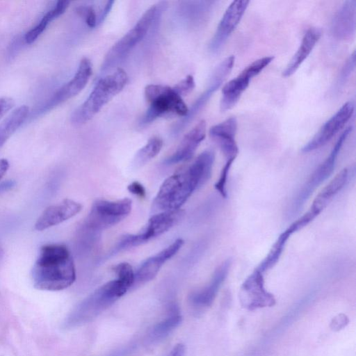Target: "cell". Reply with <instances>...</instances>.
Returning a JSON list of instances; mask_svg holds the SVG:
<instances>
[{
  "label": "cell",
  "instance_id": "ffe728a7",
  "mask_svg": "<svg viewBox=\"0 0 356 356\" xmlns=\"http://www.w3.org/2000/svg\"><path fill=\"white\" fill-rule=\"evenodd\" d=\"M206 130V122L202 120L184 135L177 149L165 159V163L167 165H173L191 159L204 139Z\"/></svg>",
  "mask_w": 356,
  "mask_h": 356
},
{
  "label": "cell",
  "instance_id": "2e32d148",
  "mask_svg": "<svg viewBox=\"0 0 356 356\" xmlns=\"http://www.w3.org/2000/svg\"><path fill=\"white\" fill-rule=\"evenodd\" d=\"M183 244L184 240L177 238L165 249L145 259L135 272L132 287L138 286L152 280L162 266L177 254Z\"/></svg>",
  "mask_w": 356,
  "mask_h": 356
},
{
  "label": "cell",
  "instance_id": "5bb4252c",
  "mask_svg": "<svg viewBox=\"0 0 356 356\" xmlns=\"http://www.w3.org/2000/svg\"><path fill=\"white\" fill-rule=\"evenodd\" d=\"M92 71L90 60L87 58L81 59L73 77L51 97L41 108V111H49L77 95L87 85Z\"/></svg>",
  "mask_w": 356,
  "mask_h": 356
},
{
  "label": "cell",
  "instance_id": "603a6c76",
  "mask_svg": "<svg viewBox=\"0 0 356 356\" xmlns=\"http://www.w3.org/2000/svg\"><path fill=\"white\" fill-rule=\"evenodd\" d=\"M321 35V30L316 27H312L306 31L296 54L282 72L284 77H289L296 72L312 51Z\"/></svg>",
  "mask_w": 356,
  "mask_h": 356
},
{
  "label": "cell",
  "instance_id": "6da1fadb",
  "mask_svg": "<svg viewBox=\"0 0 356 356\" xmlns=\"http://www.w3.org/2000/svg\"><path fill=\"white\" fill-rule=\"evenodd\" d=\"M214 160V152L207 149L187 168L165 179L152 202L154 214L181 209L193 192L210 179Z\"/></svg>",
  "mask_w": 356,
  "mask_h": 356
},
{
  "label": "cell",
  "instance_id": "3957f363",
  "mask_svg": "<svg viewBox=\"0 0 356 356\" xmlns=\"http://www.w3.org/2000/svg\"><path fill=\"white\" fill-rule=\"evenodd\" d=\"M166 7L159 2L149 8L135 25L120 38L108 51L100 68V74L113 70L120 64L133 49L147 35L153 24L157 22Z\"/></svg>",
  "mask_w": 356,
  "mask_h": 356
},
{
  "label": "cell",
  "instance_id": "f546056e",
  "mask_svg": "<svg viewBox=\"0 0 356 356\" xmlns=\"http://www.w3.org/2000/svg\"><path fill=\"white\" fill-rule=\"evenodd\" d=\"M234 160H226L225 164L221 170L220 177L218 181L215 184L216 190L220 194V195L226 198L227 197V181L228 175Z\"/></svg>",
  "mask_w": 356,
  "mask_h": 356
},
{
  "label": "cell",
  "instance_id": "cb8c5ba5",
  "mask_svg": "<svg viewBox=\"0 0 356 356\" xmlns=\"http://www.w3.org/2000/svg\"><path fill=\"white\" fill-rule=\"evenodd\" d=\"M168 315L156 323L149 332V339L152 342L166 338L181 323L182 316L179 308L175 303L169 305Z\"/></svg>",
  "mask_w": 356,
  "mask_h": 356
},
{
  "label": "cell",
  "instance_id": "5b68a950",
  "mask_svg": "<svg viewBox=\"0 0 356 356\" xmlns=\"http://www.w3.org/2000/svg\"><path fill=\"white\" fill-rule=\"evenodd\" d=\"M131 288L130 284L118 277L106 282L77 306L72 312L69 323L77 325L92 321Z\"/></svg>",
  "mask_w": 356,
  "mask_h": 356
},
{
  "label": "cell",
  "instance_id": "8d00e7d4",
  "mask_svg": "<svg viewBox=\"0 0 356 356\" xmlns=\"http://www.w3.org/2000/svg\"><path fill=\"white\" fill-rule=\"evenodd\" d=\"M185 353V346L181 343H179L173 347L168 356H184Z\"/></svg>",
  "mask_w": 356,
  "mask_h": 356
},
{
  "label": "cell",
  "instance_id": "8992f818",
  "mask_svg": "<svg viewBox=\"0 0 356 356\" xmlns=\"http://www.w3.org/2000/svg\"><path fill=\"white\" fill-rule=\"evenodd\" d=\"M145 97L149 106L140 118V126H145L168 113L184 117L188 111L182 97L172 87L160 84H150L145 88Z\"/></svg>",
  "mask_w": 356,
  "mask_h": 356
},
{
  "label": "cell",
  "instance_id": "4dcf8cb0",
  "mask_svg": "<svg viewBox=\"0 0 356 356\" xmlns=\"http://www.w3.org/2000/svg\"><path fill=\"white\" fill-rule=\"evenodd\" d=\"M114 271L118 278L127 282L131 285L132 288L134 282L135 272L129 263L122 262L118 264L114 267Z\"/></svg>",
  "mask_w": 356,
  "mask_h": 356
},
{
  "label": "cell",
  "instance_id": "d590c367",
  "mask_svg": "<svg viewBox=\"0 0 356 356\" xmlns=\"http://www.w3.org/2000/svg\"><path fill=\"white\" fill-rule=\"evenodd\" d=\"M14 101L7 97L0 98V120L13 107Z\"/></svg>",
  "mask_w": 356,
  "mask_h": 356
},
{
  "label": "cell",
  "instance_id": "44dd1931",
  "mask_svg": "<svg viewBox=\"0 0 356 356\" xmlns=\"http://www.w3.org/2000/svg\"><path fill=\"white\" fill-rule=\"evenodd\" d=\"M356 1L347 0L334 14L331 22V33L339 40L353 38L355 33Z\"/></svg>",
  "mask_w": 356,
  "mask_h": 356
},
{
  "label": "cell",
  "instance_id": "d6a6232c",
  "mask_svg": "<svg viewBox=\"0 0 356 356\" xmlns=\"http://www.w3.org/2000/svg\"><path fill=\"white\" fill-rule=\"evenodd\" d=\"M195 83L193 76L188 75L176 83L172 88L174 90L182 97L190 93L195 88Z\"/></svg>",
  "mask_w": 356,
  "mask_h": 356
},
{
  "label": "cell",
  "instance_id": "836d02e7",
  "mask_svg": "<svg viewBox=\"0 0 356 356\" xmlns=\"http://www.w3.org/2000/svg\"><path fill=\"white\" fill-rule=\"evenodd\" d=\"M349 322L348 316L340 314L334 317L330 323V328L334 331H339L345 327Z\"/></svg>",
  "mask_w": 356,
  "mask_h": 356
},
{
  "label": "cell",
  "instance_id": "9a60e30c",
  "mask_svg": "<svg viewBox=\"0 0 356 356\" xmlns=\"http://www.w3.org/2000/svg\"><path fill=\"white\" fill-rule=\"evenodd\" d=\"M249 3L246 0H237L227 7L209 42V49L211 53L216 54L222 49L241 21Z\"/></svg>",
  "mask_w": 356,
  "mask_h": 356
},
{
  "label": "cell",
  "instance_id": "83f0119b",
  "mask_svg": "<svg viewBox=\"0 0 356 356\" xmlns=\"http://www.w3.org/2000/svg\"><path fill=\"white\" fill-rule=\"evenodd\" d=\"M163 147V140L158 136L150 138L146 144L138 150L134 156L133 164L136 168H140L154 158Z\"/></svg>",
  "mask_w": 356,
  "mask_h": 356
},
{
  "label": "cell",
  "instance_id": "7402d4cb",
  "mask_svg": "<svg viewBox=\"0 0 356 356\" xmlns=\"http://www.w3.org/2000/svg\"><path fill=\"white\" fill-rule=\"evenodd\" d=\"M348 179V170L343 168L318 193L310 209L305 214L311 221L315 219L330 202L346 186Z\"/></svg>",
  "mask_w": 356,
  "mask_h": 356
},
{
  "label": "cell",
  "instance_id": "e575fe53",
  "mask_svg": "<svg viewBox=\"0 0 356 356\" xmlns=\"http://www.w3.org/2000/svg\"><path fill=\"white\" fill-rule=\"evenodd\" d=\"M127 190L140 198H144L146 195V191L144 186L137 181H134L129 184Z\"/></svg>",
  "mask_w": 356,
  "mask_h": 356
},
{
  "label": "cell",
  "instance_id": "4fadbf2b",
  "mask_svg": "<svg viewBox=\"0 0 356 356\" xmlns=\"http://www.w3.org/2000/svg\"><path fill=\"white\" fill-rule=\"evenodd\" d=\"M354 109L353 102L350 101L344 104L302 147V152L309 153L326 145L350 120Z\"/></svg>",
  "mask_w": 356,
  "mask_h": 356
},
{
  "label": "cell",
  "instance_id": "9c48e42d",
  "mask_svg": "<svg viewBox=\"0 0 356 356\" xmlns=\"http://www.w3.org/2000/svg\"><path fill=\"white\" fill-rule=\"evenodd\" d=\"M181 209L153 214L142 230L137 234H127L120 238L112 253L138 246L156 238L172 227L181 218Z\"/></svg>",
  "mask_w": 356,
  "mask_h": 356
},
{
  "label": "cell",
  "instance_id": "7a4b0ae2",
  "mask_svg": "<svg viewBox=\"0 0 356 356\" xmlns=\"http://www.w3.org/2000/svg\"><path fill=\"white\" fill-rule=\"evenodd\" d=\"M31 277L35 289L60 291L76 280L73 258L63 244H46L41 247L33 265Z\"/></svg>",
  "mask_w": 356,
  "mask_h": 356
},
{
  "label": "cell",
  "instance_id": "30bf717a",
  "mask_svg": "<svg viewBox=\"0 0 356 356\" xmlns=\"http://www.w3.org/2000/svg\"><path fill=\"white\" fill-rule=\"evenodd\" d=\"M234 64V56H230L222 60L214 69L209 83L205 90L198 97L188 108V113L172 128V134L178 135L193 120L204 107L213 93L220 88L225 78L229 75Z\"/></svg>",
  "mask_w": 356,
  "mask_h": 356
},
{
  "label": "cell",
  "instance_id": "52a82bcc",
  "mask_svg": "<svg viewBox=\"0 0 356 356\" xmlns=\"http://www.w3.org/2000/svg\"><path fill=\"white\" fill-rule=\"evenodd\" d=\"M352 128V127H348L343 131L330 154L317 167L299 190L289 209V216H293L294 214L299 212L314 191L332 175L335 168L337 156L347 137L351 133Z\"/></svg>",
  "mask_w": 356,
  "mask_h": 356
},
{
  "label": "cell",
  "instance_id": "e0dca14e",
  "mask_svg": "<svg viewBox=\"0 0 356 356\" xmlns=\"http://www.w3.org/2000/svg\"><path fill=\"white\" fill-rule=\"evenodd\" d=\"M231 266L232 260L229 259L222 262L214 271L208 284L192 293L189 297V301L192 306L201 309L212 305L219 289L229 274Z\"/></svg>",
  "mask_w": 356,
  "mask_h": 356
},
{
  "label": "cell",
  "instance_id": "4316f807",
  "mask_svg": "<svg viewBox=\"0 0 356 356\" xmlns=\"http://www.w3.org/2000/svg\"><path fill=\"white\" fill-rule=\"evenodd\" d=\"M70 3V1L64 0L57 1L55 6L42 17L40 22L25 34V42L27 44H31L35 41L44 31L50 22L58 17L65 12Z\"/></svg>",
  "mask_w": 356,
  "mask_h": 356
},
{
  "label": "cell",
  "instance_id": "1f68e13d",
  "mask_svg": "<svg viewBox=\"0 0 356 356\" xmlns=\"http://www.w3.org/2000/svg\"><path fill=\"white\" fill-rule=\"evenodd\" d=\"M76 11L84 18L86 24L89 27L94 28L99 24L98 16L92 6H79Z\"/></svg>",
  "mask_w": 356,
  "mask_h": 356
},
{
  "label": "cell",
  "instance_id": "8fae6325",
  "mask_svg": "<svg viewBox=\"0 0 356 356\" xmlns=\"http://www.w3.org/2000/svg\"><path fill=\"white\" fill-rule=\"evenodd\" d=\"M274 59L273 56L259 58L247 66L237 76L227 82L222 89L220 111L231 109L239 100L251 79L259 74Z\"/></svg>",
  "mask_w": 356,
  "mask_h": 356
},
{
  "label": "cell",
  "instance_id": "7c38bea8",
  "mask_svg": "<svg viewBox=\"0 0 356 356\" xmlns=\"http://www.w3.org/2000/svg\"><path fill=\"white\" fill-rule=\"evenodd\" d=\"M238 298L241 306L248 310L270 307L276 302L273 294L265 288L264 273L257 268L242 283Z\"/></svg>",
  "mask_w": 356,
  "mask_h": 356
},
{
  "label": "cell",
  "instance_id": "d6986e66",
  "mask_svg": "<svg viewBox=\"0 0 356 356\" xmlns=\"http://www.w3.org/2000/svg\"><path fill=\"white\" fill-rule=\"evenodd\" d=\"M237 129L236 118L231 117L209 129V136L218 145L226 160H235L238 148L235 140Z\"/></svg>",
  "mask_w": 356,
  "mask_h": 356
},
{
  "label": "cell",
  "instance_id": "ac0fdd59",
  "mask_svg": "<svg viewBox=\"0 0 356 356\" xmlns=\"http://www.w3.org/2000/svg\"><path fill=\"white\" fill-rule=\"evenodd\" d=\"M81 209L82 205L79 202L64 199L46 208L37 219L34 228L38 231L47 229L74 217Z\"/></svg>",
  "mask_w": 356,
  "mask_h": 356
},
{
  "label": "cell",
  "instance_id": "484cf974",
  "mask_svg": "<svg viewBox=\"0 0 356 356\" xmlns=\"http://www.w3.org/2000/svg\"><path fill=\"white\" fill-rule=\"evenodd\" d=\"M29 114V107L26 105L21 106L14 110L0 124V147L14 132L22 124Z\"/></svg>",
  "mask_w": 356,
  "mask_h": 356
},
{
  "label": "cell",
  "instance_id": "74e56055",
  "mask_svg": "<svg viewBox=\"0 0 356 356\" xmlns=\"http://www.w3.org/2000/svg\"><path fill=\"white\" fill-rule=\"evenodd\" d=\"M9 168V162L6 159H0V181Z\"/></svg>",
  "mask_w": 356,
  "mask_h": 356
},
{
  "label": "cell",
  "instance_id": "d4e9b609",
  "mask_svg": "<svg viewBox=\"0 0 356 356\" xmlns=\"http://www.w3.org/2000/svg\"><path fill=\"white\" fill-rule=\"evenodd\" d=\"M299 230L295 222L282 232L271 247L266 257L256 268L264 274L271 269L279 261L287 241L291 236Z\"/></svg>",
  "mask_w": 356,
  "mask_h": 356
},
{
  "label": "cell",
  "instance_id": "f1b7e54d",
  "mask_svg": "<svg viewBox=\"0 0 356 356\" xmlns=\"http://www.w3.org/2000/svg\"><path fill=\"white\" fill-rule=\"evenodd\" d=\"M355 52L354 51L348 58L339 72L336 82L333 86V91H339L345 84L349 76L355 69Z\"/></svg>",
  "mask_w": 356,
  "mask_h": 356
},
{
  "label": "cell",
  "instance_id": "ba28073f",
  "mask_svg": "<svg viewBox=\"0 0 356 356\" xmlns=\"http://www.w3.org/2000/svg\"><path fill=\"white\" fill-rule=\"evenodd\" d=\"M131 205V200L129 198L115 201L97 200L93 203L84 225L92 232L113 227L129 216Z\"/></svg>",
  "mask_w": 356,
  "mask_h": 356
},
{
  "label": "cell",
  "instance_id": "277c9868",
  "mask_svg": "<svg viewBox=\"0 0 356 356\" xmlns=\"http://www.w3.org/2000/svg\"><path fill=\"white\" fill-rule=\"evenodd\" d=\"M128 81V76L122 68L99 79L88 98L71 115L74 125L90 121L108 102L120 92Z\"/></svg>",
  "mask_w": 356,
  "mask_h": 356
}]
</instances>
